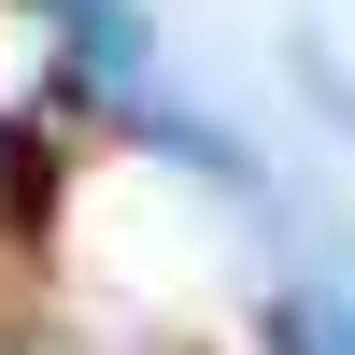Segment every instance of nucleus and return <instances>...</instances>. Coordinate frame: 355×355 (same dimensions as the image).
<instances>
[]
</instances>
